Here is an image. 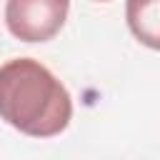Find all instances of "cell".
Wrapping results in <instances>:
<instances>
[{"mask_svg": "<svg viewBox=\"0 0 160 160\" xmlns=\"http://www.w3.org/2000/svg\"><path fill=\"white\" fill-rule=\"evenodd\" d=\"M0 118L30 138H52L68 128L72 100L42 62L15 58L0 68Z\"/></svg>", "mask_w": 160, "mask_h": 160, "instance_id": "obj_1", "label": "cell"}, {"mask_svg": "<svg viewBox=\"0 0 160 160\" xmlns=\"http://www.w3.org/2000/svg\"><path fill=\"white\" fill-rule=\"evenodd\" d=\"M68 10L70 0H8L5 25L22 42H45L60 32Z\"/></svg>", "mask_w": 160, "mask_h": 160, "instance_id": "obj_2", "label": "cell"}, {"mask_svg": "<svg viewBox=\"0 0 160 160\" xmlns=\"http://www.w3.org/2000/svg\"><path fill=\"white\" fill-rule=\"evenodd\" d=\"M158 2L160 0H128V5H125V15H128V25H130L132 35L152 50H158V45H160Z\"/></svg>", "mask_w": 160, "mask_h": 160, "instance_id": "obj_3", "label": "cell"}, {"mask_svg": "<svg viewBox=\"0 0 160 160\" xmlns=\"http://www.w3.org/2000/svg\"><path fill=\"white\" fill-rule=\"evenodd\" d=\"M98 2H108V0H98Z\"/></svg>", "mask_w": 160, "mask_h": 160, "instance_id": "obj_4", "label": "cell"}]
</instances>
